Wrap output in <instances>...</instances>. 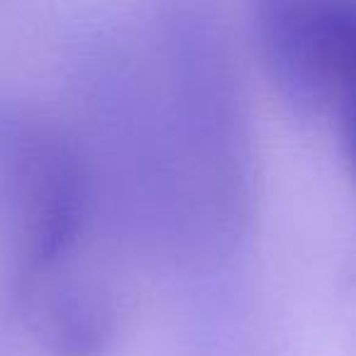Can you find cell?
Masks as SVG:
<instances>
[{
  "instance_id": "277c9868",
  "label": "cell",
  "mask_w": 356,
  "mask_h": 356,
  "mask_svg": "<svg viewBox=\"0 0 356 356\" xmlns=\"http://www.w3.org/2000/svg\"><path fill=\"white\" fill-rule=\"evenodd\" d=\"M322 118H332L337 122L346 159L356 176V0H344V22Z\"/></svg>"
},
{
  "instance_id": "3957f363",
  "label": "cell",
  "mask_w": 356,
  "mask_h": 356,
  "mask_svg": "<svg viewBox=\"0 0 356 356\" xmlns=\"http://www.w3.org/2000/svg\"><path fill=\"white\" fill-rule=\"evenodd\" d=\"M344 0H271L254 10V37L278 98L302 120L325 115Z\"/></svg>"
},
{
  "instance_id": "7a4b0ae2",
  "label": "cell",
  "mask_w": 356,
  "mask_h": 356,
  "mask_svg": "<svg viewBox=\"0 0 356 356\" xmlns=\"http://www.w3.org/2000/svg\"><path fill=\"white\" fill-rule=\"evenodd\" d=\"M110 220L83 137L30 105L0 103V264L27 325L64 356H98L113 337L93 261Z\"/></svg>"
},
{
  "instance_id": "6da1fadb",
  "label": "cell",
  "mask_w": 356,
  "mask_h": 356,
  "mask_svg": "<svg viewBox=\"0 0 356 356\" xmlns=\"http://www.w3.org/2000/svg\"><path fill=\"white\" fill-rule=\"evenodd\" d=\"M93 139L113 220L191 268L229 261L247 232L249 132L220 25L195 6L154 17L132 44L93 51Z\"/></svg>"
}]
</instances>
